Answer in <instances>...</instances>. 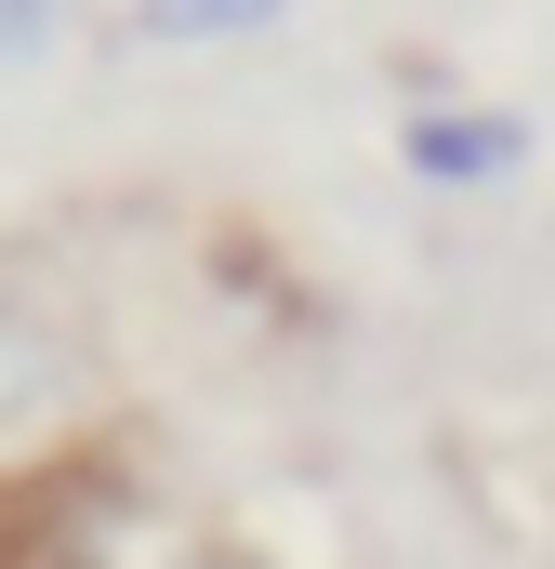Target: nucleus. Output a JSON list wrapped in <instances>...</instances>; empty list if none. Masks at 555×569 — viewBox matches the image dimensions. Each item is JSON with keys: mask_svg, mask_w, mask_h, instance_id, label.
Segmentation results:
<instances>
[{"mask_svg": "<svg viewBox=\"0 0 555 569\" xmlns=\"http://www.w3.org/2000/svg\"><path fill=\"white\" fill-rule=\"evenodd\" d=\"M411 159L436 172V186H476V172H503V159H516V120H423Z\"/></svg>", "mask_w": 555, "mask_h": 569, "instance_id": "1", "label": "nucleus"}, {"mask_svg": "<svg viewBox=\"0 0 555 569\" xmlns=\"http://www.w3.org/2000/svg\"><path fill=\"white\" fill-rule=\"evenodd\" d=\"M278 0H133V40H225V27H265Z\"/></svg>", "mask_w": 555, "mask_h": 569, "instance_id": "2", "label": "nucleus"}, {"mask_svg": "<svg viewBox=\"0 0 555 569\" xmlns=\"http://www.w3.org/2000/svg\"><path fill=\"white\" fill-rule=\"evenodd\" d=\"M53 27H67V0H0V67L53 53Z\"/></svg>", "mask_w": 555, "mask_h": 569, "instance_id": "3", "label": "nucleus"}]
</instances>
